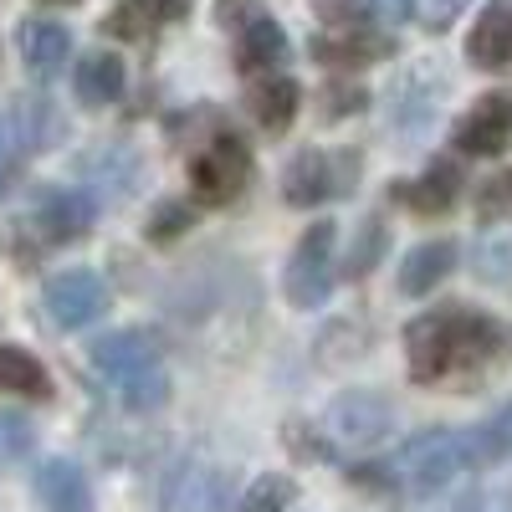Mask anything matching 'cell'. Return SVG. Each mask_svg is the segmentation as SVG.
<instances>
[{
    "instance_id": "4",
    "label": "cell",
    "mask_w": 512,
    "mask_h": 512,
    "mask_svg": "<svg viewBox=\"0 0 512 512\" xmlns=\"http://www.w3.org/2000/svg\"><path fill=\"white\" fill-rule=\"evenodd\" d=\"M472 436L446 431V425H431V431H415L400 446V482L415 492H441L451 487L466 466H472Z\"/></svg>"
},
{
    "instance_id": "1",
    "label": "cell",
    "mask_w": 512,
    "mask_h": 512,
    "mask_svg": "<svg viewBox=\"0 0 512 512\" xmlns=\"http://www.w3.org/2000/svg\"><path fill=\"white\" fill-rule=\"evenodd\" d=\"M405 359L425 390H472L512 364V323L466 303H441L405 323Z\"/></svg>"
},
{
    "instance_id": "19",
    "label": "cell",
    "mask_w": 512,
    "mask_h": 512,
    "mask_svg": "<svg viewBox=\"0 0 512 512\" xmlns=\"http://www.w3.org/2000/svg\"><path fill=\"white\" fill-rule=\"evenodd\" d=\"M251 118L267 128V134L277 139V134H287L292 128V118H297V108H303V88H297L292 77H282V72H272V77H256V88H251Z\"/></svg>"
},
{
    "instance_id": "23",
    "label": "cell",
    "mask_w": 512,
    "mask_h": 512,
    "mask_svg": "<svg viewBox=\"0 0 512 512\" xmlns=\"http://www.w3.org/2000/svg\"><path fill=\"white\" fill-rule=\"evenodd\" d=\"M16 123H21V144L36 154V149H52L62 139V113L47 103V98H21L16 103Z\"/></svg>"
},
{
    "instance_id": "3",
    "label": "cell",
    "mask_w": 512,
    "mask_h": 512,
    "mask_svg": "<svg viewBox=\"0 0 512 512\" xmlns=\"http://www.w3.org/2000/svg\"><path fill=\"white\" fill-rule=\"evenodd\" d=\"M251 185V149L241 134H231V128H216L195 154H190V195L195 205H231L241 200Z\"/></svg>"
},
{
    "instance_id": "28",
    "label": "cell",
    "mask_w": 512,
    "mask_h": 512,
    "mask_svg": "<svg viewBox=\"0 0 512 512\" xmlns=\"http://www.w3.org/2000/svg\"><path fill=\"white\" fill-rule=\"evenodd\" d=\"M190 221H195L190 200H159V205L149 210V221H144V236H149L154 246H164V241L185 236V231H190Z\"/></svg>"
},
{
    "instance_id": "14",
    "label": "cell",
    "mask_w": 512,
    "mask_h": 512,
    "mask_svg": "<svg viewBox=\"0 0 512 512\" xmlns=\"http://www.w3.org/2000/svg\"><path fill=\"white\" fill-rule=\"evenodd\" d=\"M456 200H461V169H456V159H436L420 180L390 185V205H405L410 216H446Z\"/></svg>"
},
{
    "instance_id": "5",
    "label": "cell",
    "mask_w": 512,
    "mask_h": 512,
    "mask_svg": "<svg viewBox=\"0 0 512 512\" xmlns=\"http://www.w3.org/2000/svg\"><path fill=\"white\" fill-rule=\"evenodd\" d=\"M333 246H338V231L333 221H313L303 231V241H297L292 251V262L282 272V292H287V303L292 308H323L328 303V292H333Z\"/></svg>"
},
{
    "instance_id": "35",
    "label": "cell",
    "mask_w": 512,
    "mask_h": 512,
    "mask_svg": "<svg viewBox=\"0 0 512 512\" xmlns=\"http://www.w3.org/2000/svg\"><path fill=\"white\" fill-rule=\"evenodd\" d=\"M190 6L195 0H154V11H159V21L169 26V21H185L190 16Z\"/></svg>"
},
{
    "instance_id": "22",
    "label": "cell",
    "mask_w": 512,
    "mask_h": 512,
    "mask_svg": "<svg viewBox=\"0 0 512 512\" xmlns=\"http://www.w3.org/2000/svg\"><path fill=\"white\" fill-rule=\"evenodd\" d=\"M0 395H26V400H47L52 395V374L36 354L26 349H0Z\"/></svg>"
},
{
    "instance_id": "37",
    "label": "cell",
    "mask_w": 512,
    "mask_h": 512,
    "mask_svg": "<svg viewBox=\"0 0 512 512\" xmlns=\"http://www.w3.org/2000/svg\"><path fill=\"white\" fill-rule=\"evenodd\" d=\"M0 149H6V123H0Z\"/></svg>"
},
{
    "instance_id": "34",
    "label": "cell",
    "mask_w": 512,
    "mask_h": 512,
    "mask_svg": "<svg viewBox=\"0 0 512 512\" xmlns=\"http://www.w3.org/2000/svg\"><path fill=\"white\" fill-rule=\"evenodd\" d=\"M369 103L364 88H349V82H328V93H323V113L328 118H344V113H359Z\"/></svg>"
},
{
    "instance_id": "39",
    "label": "cell",
    "mask_w": 512,
    "mask_h": 512,
    "mask_svg": "<svg viewBox=\"0 0 512 512\" xmlns=\"http://www.w3.org/2000/svg\"><path fill=\"white\" fill-rule=\"evenodd\" d=\"M231 6H236V0H226V16H231Z\"/></svg>"
},
{
    "instance_id": "2",
    "label": "cell",
    "mask_w": 512,
    "mask_h": 512,
    "mask_svg": "<svg viewBox=\"0 0 512 512\" xmlns=\"http://www.w3.org/2000/svg\"><path fill=\"white\" fill-rule=\"evenodd\" d=\"M364 159L354 149H297L282 169V200L292 210H318L359 190Z\"/></svg>"
},
{
    "instance_id": "24",
    "label": "cell",
    "mask_w": 512,
    "mask_h": 512,
    "mask_svg": "<svg viewBox=\"0 0 512 512\" xmlns=\"http://www.w3.org/2000/svg\"><path fill=\"white\" fill-rule=\"evenodd\" d=\"M159 11H154V0H118V6L103 16V36L113 41H149L159 31Z\"/></svg>"
},
{
    "instance_id": "6",
    "label": "cell",
    "mask_w": 512,
    "mask_h": 512,
    "mask_svg": "<svg viewBox=\"0 0 512 512\" xmlns=\"http://www.w3.org/2000/svg\"><path fill=\"white\" fill-rule=\"evenodd\" d=\"M31 231L47 241V246H62V241H82L98 221V200L82 195V190H67V185H41L31 195V210H26Z\"/></svg>"
},
{
    "instance_id": "30",
    "label": "cell",
    "mask_w": 512,
    "mask_h": 512,
    "mask_svg": "<svg viewBox=\"0 0 512 512\" xmlns=\"http://www.w3.org/2000/svg\"><path fill=\"white\" fill-rule=\"evenodd\" d=\"M512 216V169H497L487 185H477V221Z\"/></svg>"
},
{
    "instance_id": "13",
    "label": "cell",
    "mask_w": 512,
    "mask_h": 512,
    "mask_svg": "<svg viewBox=\"0 0 512 512\" xmlns=\"http://www.w3.org/2000/svg\"><path fill=\"white\" fill-rule=\"evenodd\" d=\"M16 47H21V62L36 82H52L72 57V31L52 16H31L16 26Z\"/></svg>"
},
{
    "instance_id": "9",
    "label": "cell",
    "mask_w": 512,
    "mask_h": 512,
    "mask_svg": "<svg viewBox=\"0 0 512 512\" xmlns=\"http://www.w3.org/2000/svg\"><path fill=\"white\" fill-rule=\"evenodd\" d=\"M512 144V88L502 93H487L472 113H461L456 123V149L461 154H477V159H492Z\"/></svg>"
},
{
    "instance_id": "20",
    "label": "cell",
    "mask_w": 512,
    "mask_h": 512,
    "mask_svg": "<svg viewBox=\"0 0 512 512\" xmlns=\"http://www.w3.org/2000/svg\"><path fill=\"white\" fill-rule=\"evenodd\" d=\"M456 267V241H420L415 251H405L400 262V292L405 297H425L436 292Z\"/></svg>"
},
{
    "instance_id": "32",
    "label": "cell",
    "mask_w": 512,
    "mask_h": 512,
    "mask_svg": "<svg viewBox=\"0 0 512 512\" xmlns=\"http://www.w3.org/2000/svg\"><path fill=\"white\" fill-rule=\"evenodd\" d=\"M472 262H477V277H487V282H512V236L482 241Z\"/></svg>"
},
{
    "instance_id": "21",
    "label": "cell",
    "mask_w": 512,
    "mask_h": 512,
    "mask_svg": "<svg viewBox=\"0 0 512 512\" xmlns=\"http://www.w3.org/2000/svg\"><path fill=\"white\" fill-rule=\"evenodd\" d=\"M77 169H82V180L108 190V195H128L139 185V154L128 144H98L77 159Z\"/></svg>"
},
{
    "instance_id": "31",
    "label": "cell",
    "mask_w": 512,
    "mask_h": 512,
    "mask_svg": "<svg viewBox=\"0 0 512 512\" xmlns=\"http://www.w3.org/2000/svg\"><path fill=\"white\" fill-rule=\"evenodd\" d=\"M410 6V21H420L431 36H441V31H451V21L466 11V0H405Z\"/></svg>"
},
{
    "instance_id": "33",
    "label": "cell",
    "mask_w": 512,
    "mask_h": 512,
    "mask_svg": "<svg viewBox=\"0 0 512 512\" xmlns=\"http://www.w3.org/2000/svg\"><path fill=\"white\" fill-rule=\"evenodd\" d=\"M318 16L328 26H374L379 0H318Z\"/></svg>"
},
{
    "instance_id": "12",
    "label": "cell",
    "mask_w": 512,
    "mask_h": 512,
    "mask_svg": "<svg viewBox=\"0 0 512 512\" xmlns=\"http://www.w3.org/2000/svg\"><path fill=\"white\" fill-rule=\"evenodd\" d=\"M395 47H390V31L379 26H328L323 36H313V62L323 67H369V62H384Z\"/></svg>"
},
{
    "instance_id": "15",
    "label": "cell",
    "mask_w": 512,
    "mask_h": 512,
    "mask_svg": "<svg viewBox=\"0 0 512 512\" xmlns=\"http://www.w3.org/2000/svg\"><path fill=\"white\" fill-rule=\"evenodd\" d=\"M466 62L477 72H507L512 67V0L482 6L472 36H466Z\"/></svg>"
},
{
    "instance_id": "25",
    "label": "cell",
    "mask_w": 512,
    "mask_h": 512,
    "mask_svg": "<svg viewBox=\"0 0 512 512\" xmlns=\"http://www.w3.org/2000/svg\"><path fill=\"white\" fill-rule=\"evenodd\" d=\"M118 395H123V405L134 410V415H149V410H159L169 400V374L159 364H144V369L118 379Z\"/></svg>"
},
{
    "instance_id": "27",
    "label": "cell",
    "mask_w": 512,
    "mask_h": 512,
    "mask_svg": "<svg viewBox=\"0 0 512 512\" xmlns=\"http://www.w3.org/2000/svg\"><path fill=\"white\" fill-rule=\"evenodd\" d=\"M292 497H297L292 477H282V472H267V477H256V482L246 487V497H241V512H287V507H292Z\"/></svg>"
},
{
    "instance_id": "38",
    "label": "cell",
    "mask_w": 512,
    "mask_h": 512,
    "mask_svg": "<svg viewBox=\"0 0 512 512\" xmlns=\"http://www.w3.org/2000/svg\"><path fill=\"white\" fill-rule=\"evenodd\" d=\"M0 190H6V169H0Z\"/></svg>"
},
{
    "instance_id": "26",
    "label": "cell",
    "mask_w": 512,
    "mask_h": 512,
    "mask_svg": "<svg viewBox=\"0 0 512 512\" xmlns=\"http://www.w3.org/2000/svg\"><path fill=\"white\" fill-rule=\"evenodd\" d=\"M384 251H390V231H384V221H379V216H369V221L359 226V236H354L349 256H344V277H349V282L369 277V272L384 262Z\"/></svg>"
},
{
    "instance_id": "11",
    "label": "cell",
    "mask_w": 512,
    "mask_h": 512,
    "mask_svg": "<svg viewBox=\"0 0 512 512\" xmlns=\"http://www.w3.org/2000/svg\"><path fill=\"white\" fill-rule=\"evenodd\" d=\"M390 400H384L379 390H344L333 405H328V425H333V436H344L354 446H374L384 441V431H390Z\"/></svg>"
},
{
    "instance_id": "18",
    "label": "cell",
    "mask_w": 512,
    "mask_h": 512,
    "mask_svg": "<svg viewBox=\"0 0 512 512\" xmlns=\"http://www.w3.org/2000/svg\"><path fill=\"white\" fill-rule=\"evenodd\" d=\"M36 497L47 502V512H93V487L88 472L67 456H52L36 472Z\"/></svg>"
},
{
    "instance_id": "10",
    "label": "cell",
    "mask_w": 512,
    "mask_h": 512,
    "mask_svg": "<svg viewBox=\"0 0 512 512\" xmlns=\"http://www.w3.org/2000/svg\"><path fill=\"white\" fill-rule=\"evenodd\" d=\"M287 57H292V47H287L282 21L272 11H246L241 16V31H236V72L272 77Z\"/></svg>"
},
{
    "instance_id": "29",
    "label": "cell",
    "mask_w": 512,
    "mask_h": 512,
    "mask_svg": "<svg viewBox=\"0 0 512 512\" xmlns=\"http://www.w3.org/2000/svg\"><path fill=\"white\" fill-rule=\"evenodd\" d=\"M502 456V461H512V405H502L482 431L472 436V456Z\"/></svg>"
},
{
    "instance_id": "16",
    "label": "cell",
    "mask_w": 512,
    "mask_h": 512,
    "mask_svg": "<svg viewBox=\"0 0 512 512\" xmlns=\"http://www.w3.org/2000/svg\"><path fill=\"white\" fill-rule=\"evenodd\" d=\"M93 364L118 384L123 374H134V369H144V364H159V344L144 333V328H118V333H103V338H93Z\"/></svg>"
},
{
    "instance_id": "8",
    "label": "cell",
    "mask_w": 512,
    "mask_h": 512,
    "mask_svg": "<svg viewBox=\"0 0 512 512\" xmlns=\"http://www.w3.org/2000/svg\"><path fill=\"white\" fill-rule=\"evenodd\" d=\"M446 98V72L436 62H420L405 72V82L395 88V103H390V134L400 128V139H415L425 123H431L436 103Z\"/></svg>"
},
{
    "instance_id": "17",
    "label": "cell",
    "mask_w": 512,
    "mask_h": 512,
    "mask_svg": "<svg viewBox=\"0 0 512 512\" xmlns=\"http://www.w3.org/2000/svg\"><path fill=\"white\" fill-rule=\"evenodd\" d=\"M123 82H128L123 57L108 52V47H98V52H88V57L77 62V72H72V93H77L82 108H108V103L123 98Z\"/></svg>"
},
{
    "instance_id": "7",
    "label": "cell",
    "mask_w": 512,
    "mask_h": 512,
    "mask_svg": "<svg viewBox=\"0 0 512 512\" xmlns=\"http://www.w3.org/2000/svg\"><path fill=\"white\" fill-rule=\"evenodd\" d=\"M41 303H47V318L57 328H88L108 313V282L93 272V267H67L47 282V292H41Z\"/></svg>"
},
{
    "instance_id": "36",
    "label": "cell",
    "mask_w": 512,
    "mask_h": 512,
    "mask_svg": "<svg viewBox=\"0 0 512 512\" xmlns=\"http://www.w3.org/2000/svg\"><path fill=\"white\" fill-rule=\"evenodd\" d=\"M47 6H77V0H47Z\"/></svg>"
}]
</instances>
